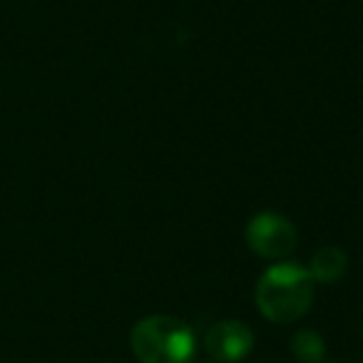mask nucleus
Returning a JSON list of instances; mask_svg holds the SVG:
<instances>
[{"label": "nucleus", "instance_id": "obj_4", "mask_svg": "<svg viewBox=\"0 0 363 363\" xmlns=\"http://www.w3.org/2000/svg\"><path fill=\"white\" fill-rule=\"evenodd\" d=\"M254 331L244 321H217L204 333V351L217 363H239L252 353Z\"/></svg>", "mask_w": 363, "mask_h": 363}, {"label": "nucleus", "instance_id": "obj_6", "mask_svg": "<svg viewBox=\"0 0 363 363\" xmlns=\"http://www.w3.org/2000/svg\"><path fill=\"white\" fill-rule=\"evenodd\" d=\"M291 353L301 363H321L326 358V343L323 336L313 328H301L291 338Z\"/></svg>", "mask_w": 363, "mask_h": 363}, {"label": "nucleus", "instance_id": "obj_1", "mask_svg": "<svg viewBox=\"0 0 363 363\" xmlns=\"http://www.w3.org/2000/svg\"><path fill=\"white\" fill-rule=\"evenodd\" d=\"M316 281L306 267L296 262H281L269 267L257 281V308L272 323H291L306 316L313 303Z\"/></svg>", "mask_w": 363, "mask_h": 363}, {"label": "nucleus", "instance_id": "obj_2", "mask_svg": "<svg viewBox=\"0 0 363 363\" xmlns=\"http://www.w3.org/2000/svg\"><path fill=\"white\" fill-rule=\"evenodd\" d=\"M130 346L140 363H189L197 351V338L182 318L155 313L135 323Z\"/></svg>", "mask_w": 363, "mask_h": 363}, {"label": "nucleus", "instance_id": "obj_3", "mask_svg": "<svg viewBox=\"0 0 363 363\" xmlns=\"http://www.w3.org/2000/svg\"><path fill=\"white\" fill-rule=\"evenodd\" d=\"M244 239L257 257L279 262V259L291 257V252L296 249L298 234L286 217L277 212H262L249 219L247 229H244Z\"/></svg>", "mask_w": 363, "mask_h": 363}, {"label": "nucleus", "instance_id": "obj_5", "mask_svg": "<svg viewBox=\"0 0 363 363\" xmlns=\"http://www.w3.org/2000/svg\"><path fill=\"white\" fill-rule=\"evenodd\" d=\"M306 269L316 284H336L348 269V254L338 247H321L313 252Z\"/></svg>", "mask_w": 363, "mask_h": 363}]
</instances>
